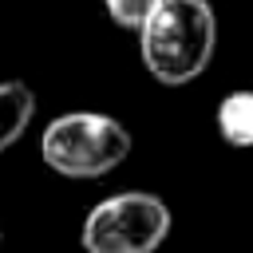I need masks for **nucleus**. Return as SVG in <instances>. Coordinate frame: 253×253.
Masks as SVG:
<instances>
[{
	"instance_id": "obj_4",
	"label": "nucleus",
	"mask_w": 253,
	"mask_h": 253,
	"mask_svg": "<svg viewBox=\"0 0 253 253\" xmlns=\"http://www.w3.org/2000/svg\"><path fill=\"white\" fill-rule=\"evenodd\" d=\"M36 115V91L24 79H4L0 83V150H8L32 123Z\"/></svg>"
},
{
	"instance_id": "obj_7",
	"label": "nucleus",
	"mask_w": 253,
	"mask_h": 253,
	"mask_svg": "<svg viewBox=\"0 0 253 253\" xmlns=\"http://www.w3.org/2000/svg\"><path fill=\"white\" fill-rule=\"evenodd\" d=\"M0 241H4V233H0Z\"/></svg>"
},
{
	"instance_id": "obj_6",
	"label": "nucleus",
	"mask_w": 253,
	"mask_h": 253,
	"mask_svg": "<svg viewBox=\"0 0 253 253\" xmlns=\"http://www.w3.org/2000/svg\"><path fill=\"white\" fill-rule=\"evenodd\" d=\"M107 4V12H111V20L119 24V28H130V32H138L150 16H154V8L162 4V0H103Z\"/></svg>"
},
{
	"instance_id": "obj_3",
	"label": "nucleus",
	"mask_w": 253,
	"mask_h": 253,
	"mask_svg": "<svg viewBox=\"0 0 253 253\" xmlns=\"http://www.w3.org/2000/svg\"><path fill=\"white\" fill-rule=\"evenodd\" d=\"M170 237V206L158 194L126 190L103 198L79 229L87 253H154Z\"/></svg>"
},
{
	"instance_id": "obj_5",
	"label": "nucleus",
	"mask_w": 253,
	"mask_h": 253,
	"mask_svg": "<svg viewBox=\"0 0 253 253\" xmlns=\"http://www.w3.org/2000/svg\"><path fill=\"white\" fill-rule=\"evenodd\" d=\"M217 134L221 142H229L233 150H249L253 146V91H229L217 103Z\"/></svg>"
},
{
	"instance_id": "obj_2",
	"label": "nucleus",
	"mask_w": 253,
	"mask_h": 253,
	"mask_svg": "<svg viewBox=\"0 0 253 253\" xmlns=\"http://www.w3.org/2000/svg\"><path fill=\"white\" fill-rule=\"evenodd\" d=\"M43 162L63 178H103L130 154V130L99 111H71L43 126Z\"/></svg>"
},
{
	"instance_id": "obj_1",
	"label": "nucleus",
	"mask_w": 253,
	"mask_h": 253,
	"mask_svg": "<svg viewBox=\"0 0 253 253\" xmlns=\"http://www.w3.org/2000/svg\"><path fill=\"white\" fill-rule=\"evenodd\" d=\"M213 47H217V16L210 0H162L154 16L138 28L142 63L166 87L198 79L210 67Z\"/></svg>"
}]
</instances>
